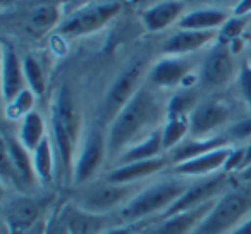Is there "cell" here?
Here are the masks:
<instances>
[{"mask_svg": "<svg viewBox=\"0 0 251 234\" xmlns=\"http://www.w3.org/2000/svg\"><path fill=\"white\" fill-rule=\"evenodd\" d=\"M25 76L28 79L31 90L36 95H42L45 91V79H43V73L40 64L36 62L33 57H26L25 60Z\"/></svg>", "mask_w": 251, "mask_h": 234, "instance_id": "cell-28", "label": "cell"}, {"mask_svg": "<svg viewBox=\"0 0 251 234\" xmlns=\"http://www.w3.org/2000/svg\"><path fill=\"white\" fill-rule=\"evenodd\" d=\"M230 186H232V182L229 181V174H226V172H219V174L206 176V178L193 179L191 186L186 189L184 195H182L164 215L158 217V219H165V217H171V215H174V213L186 212V210L205 205V203L212 202V200L219 198L220 195H224Z\"/></svg>", "mask_w": 251, "mask_h": 234, "instance_id": "cell-5", "label": "cell"}, {"mask_svg": "<svg viewBox=\"0 0 251 234\" xmlns=\"http://www.w3.org/2000/svg\"><path fill=\"white\" fill-rule=\"evenodd\" d=\"M251 165V143L246 147V152H244V160H243V165H241L239 172L244 171V169H248Z\"/></svg>", "mask_w": 251, "mask_h": 234, "instance_id": "cell-37", "label": "cell"}, {"mask_svg": "<svg viewBox=\"0 0 251 234\" xmlns=\"http://www.w3.org/2000/svg\"><path fill=\"white\" fill-rule=\"evenodd\" d=\"M244 23L241 21V19H234V21H230L229 25L224 28L222 35L226 36V38H236L237 35L241 33V28H243Z\"/></svg>", "mask_w": 251, "mask_h": 234, "instance_id": "cell-34", "label": "cell"}, {"mask_svg": "<svg viewBox=\"0 0 251 234\" xmlns=\"http://www.w3.org/2000/svg\"><path fill=\"white\" fill-rule=\"evenodd\" d=\"M239 86H241V93H243L244 100H246L251 107V67H244V69L241 71Z\"/></svg>", "mask_w": 251, "mask_h": 234, "instance_id": "cell-32", "label": "cell"}, {"mask_svg": "<svg viewBox=\"0 0 251 234\" xmlns=\"http://www.w3.org/2000/svg\"><path fill=\"white\" fill-rule=\"evenodd\" d=\"M227 119H229V108L219 102H210V104L200 105L193 112L191 119H189V130L195 136H203V134L217 130Z\"/></svg>", "mask_w": 251, "mask_h": 234, "instance_id": "cell-14", "label": "cell"}, {"mask_svg": "<svg viewBox=\"0 0 251 234\" xmlns=\"http://www.w3.org/2000/svg\"><path fill=\"white\" fill-rule=\"evenodd\" d=\"M23 71L18 62V57L12 50H5L4 53V97L5 102H12L25 88Z\"/></svg>", "mask_w": 251, "mask_h": 234, "instance_id": "cell-21", "label": "cell"}, {"mask_svg": "<svg viewBox=\"0 0 251 234\" xmlns=\"http://www.w3.org/2000/svg\"><path fill=\"white\" fill-rule=\"evenodd\" d=\"M45 234H71L69 231L66 229V226L62 224L60 217L57 215L55 207H52V208L49 210V213H47Z\"/></svg>", "mask_w": 251, "mask_h": 234, "instance_id": "cell-31", "label": "cell"}, {"mask_svg": "<svg viewBox=\"0 0 251 234\" xmlns=\"http://www.w3.org/2000/svg\"><path fill=\"white\" fill-rule=\"evenodd\" d=\"M230 234H251V215L248 217L241 226H237Z\"/></svg>", "mask_w": 251, "mask_h": 234, "instance_id": "cell-35", "label": "cell"}, {"mask_svg": "<svg viewBox=\"0 0 251 234\" xmlns=\"http://www.w3.org/2000/svg\"><path fill=\"white\" fill-rule=\"evenodd\" d=\"M230 136L236 138V140H244V138L251 136V117L250 119H244L241 123L234 124L230 128Z\"/></svg>", "mask_w": 251, "mask_h": 234, "instance_id": "cell-33", "label": "cell"}, {"mask_svg": "<svg viewBox=\"0 0 251 234\" xmlns=\"http://www.w3.org/2000/svg\"><path fill=\"white\" fill-rule=\"evenodd\" d=\"M55 212L71 234H103L115 224H121L117 215H100L88 212L76 205L73 200L57 203Z\"/></svg>", "mask_w": 251, "mask_h": 234, "instance_id": "cell-6", "label": "cell"}, {"mask_svg": "<svg viewBox=\"0 0 251 234\" xmlns=\"http://www.w3.org/2000/svg\"><path fill=\"white\" fill-rule=\"evenodd\" d=\"M232 76V59L229 50L224 45L215 49L205 60V66L201 71V79L206 86H222Z\"/></svg>", "mask_w": 251, "mask_h": 234, "instance_id": "cell-15", "label": "cell"}, {"mask_svg": "<svg viewBox=\"0 0 251 234\" xmlns=\"http://www.w3.org/2000/svg\"><path fill=\"white\" fill-rule=\"evenodd\" d=\"M181 11V4L177 2H167V4H160L155 9H151L150 12H147L145 16V23H147L148 29H160L164 26H167L171 21H174V18Z\"/></svg>", "mask_w": 251, "mask_h": 234, "instance_id": "cell-25", "label": "cell"}, {"mask_svg": "<svg viewBox=\"0 0 251 234\" xmlns=\"http://www.w3.org/2000/svg\"><path fill=\"white\" fill-rule=\"evenodd\" d=\"M117 9L119 7L115 4H108L90 9V11H84L81 14L74 16L71 21H67L60 28V31L66 33V35H84V33H90L93 29L100 28L108 18H112L117 12Z\"/></svg>", "mask_w": 251, "mask_h": 234, "instance_id": "cell-16", "label": "cell"}, {"mask_svg": "<svg viewBox=\"0 0 251 234\" xmlns=\"http://www.w3.org/2000/svg\"><path fill=\"white\" fill-rule=\"evenodd\" d=\"M33 105V93L29 90H23L18 97L7 105V117H19V115H28L29 108Z\"/></svg>", "mask_w": 251, "mask_h": 234, "instance_id": "cell-29", "label": "cell"}, {"mask_svg": "<svg viewBox=\"0 0 251 234\" xmlns=\"http://www.w3.org/2000/svg\"><path fill=\"white\" fill-rule=\"evenodd\" d=\"M251 215V186H230L193 234H230Z\"/></svg>", "mask_w": 251, "mask_h": 234, "instance_id": "cell-3", "label": "cell"}, {"mask_svg": "<svg viewBox=\"0 0 251 234\" xmlns=\"http://www.w3.org/2000/svg\"><path fill=\"white\" fill-rule=\"evenodd\" d=\"M215 202L217 198L205 203V205L196 207V208L186 210V212H179L171 217H165V219L155 220L143 234H193L196 231V227L201 224V220L208 215V212L212 210Z\"/></svg>", "mask_w": 251, "mask_h": 234, "instance_id": "cell-9", "label": "cell"}, {"mask_svg": "<svg viewBox=\"0 0 251 234\" xmlns=\"http://www.w3.org/2000/svg\"><path fill=\"white\" fill-rule=\"evenodd\" d=\"M226 19V16L222 12H215V11H206V12H195V14L186 16L181 21L182 28L188 29H206L217 26Z\"/></svg>", "mask_w": 251, "mask_h": 234, "instance_id": "cell-26", "label": "cell"}, {"mask_svg": "<svg viewBox=\"0 0 251 234\" xmlns=\"http://www.w3.org/2000/svg\"><path fill=\"white\" fill-rule=\"evenodd\" d=\"M189 64L186 60H162L151 71V81L158 86H172L186 78Z\"/></svg>", "mask_w": 251, "mask_h": 234, "instance_id": "cell-22", "label": "cell"}, {"mask_svg": "<svg viewBox=\"0 0 251 234\" xmlns=\"http://www.w3.org/2000/svg\"><path fill=\"white\" fill-rule=\"evenodd\" d=\"M189 130V121L186 119V114H174L169 112V121L162 130V148L172 150L181 145L184 134Z\"/></svg>", "mask_w": 251, "mask_h": 234, "instance_id": "cell-23", "label": "cell"}, {"mask_svg": "<svg viewBox=\"0 0 251 234\" xmlns=\"http://www.w3.org/2000/svg\"><path fill=\"white\" fill-rule=\"evenodd\" d=\"M105 152H107V145L101 136V133H91L90 138L86 140L84 150L81 152L79 158L74 164L73 171V184L74 188L81 189L84 186L91 184V179L97 176L98 169L101 167Z\"/></svg>", "mask_w": 251, "mask_h": 234, "instance_id": "cell-8", "label": "cell"}, {"mask_svg": "<svg viewBox=\"0 0 251 234\" xmlns=\"http://www.w3.org/2000/svg\"><path fill=\"white\" fill-rule=\"evenodd\" d=\"M5 234H26L38 220L43 219V202L35 196H14L4 205Z\"/></svg>", "mask_w": 251, "mask_h": 234, "instance_id": "cell-7", "label": "cell"}, {"mask_svg": "<svg viewBox=\"0 0 251 234\" xmlns=\"http://www.w3.org/2000/svg\"><path fill=\"white\" fill-rule=\"evenodd\" d=\"M28 152L29 150L21 141H16V140L5 141L4 154L7 155L9 162H11V165H12V171H14L21 188L26 189V191L42 188L38 178H36L35 165H33V157H29Z\"/></svg>", "mask_w": 251, "mask_h": 234, "instance_id": "cell-12", "label": "cell"}, {"mask_svg": "<svg viewBox=\"0 0 251 234\" xmlns=\"http://www.w3.org/2000/svg\"><path fill=\"white\" fill-rule=\"evenodd\" d=\"M191 182L193 179L176 174L160 181H150L117 213V219L124 224L157 220L184 195Z\"/></svg>", "mask_w": 251, "mask_h": 234, "instance_id": "cell-1", "label": "cell"}, {"mask_svg": "<svg viewBox=\"0 0 251 234\" xmlns=\"http://www.w3.org/2000/svg\"><path fill=\"white\" fill-rule=\"evenodd\" d=\"M251 9V0H243L239 4V7H237V14H243V12L250 11Z\"/></svg>", "mask_w": 251, "mask_h": 234, "instance_id": "cell-38", "label": "cell"}, {"mask_svg": "<svg viewBox=\"0 0 251 234\" xmlns=\"http://www.w3.org/2000/svg\"><path fill=\"white\" fill-rule=\"evenodd\" d=\"M171 164V158L155 157L150 160H140L133 164L114 165V169L107 172L105 181L108 182H143L148 178L158 174Z\"/></svg>", "mask_w": 251, "mask_h": 234, "instance_id": "cell-11", "label": "cell"}, {"mask_svg": "<svg viewBox=\"0 0 251 234\" xmlns=\"http://www.w3.org/2000/svg\"><path fill=\"white\" fill-rule=\"evenodd\" d=\"M230 152H232V148H217V150L203 154L200 157L191 158V160L176 164L172 167V174L182 176L188 179H200L219 174V172H224V165H226Z\"/></svg>", "mask_w": 251, "mask_h": 234, "instance_id": "cell-10", "label": "cell"}, {"mask_svg": "<svg viewBox=\"0 0 251 234\" xmlns=\"http://www.w3.org/2000/svg\"><path fill=\"white\" fill-rule=\"evenodd\" d=\"M43 121L36 112H29L28 115H25L21 126V143L28 148L29 152H33L40 145V141L43 140Z\"/></svg>", "mask_w": 251, "mask_h": 234, "instance_id": "cell-24", "label": "cell"}, {"mask_svg": "<svg viewBox=\"0 0 251 234\" xmlns=\"http://www.w3.org/2000/svg\"><path fill=\"white\" fill-rule=\"evenodd\" d=\"M155 220H145V222H131V224H115L114 227L107 229L103 234H143Z\"/></svg>", "mask_w": 251, "mask_h": 234, "instance_id": "cell-30", "label": "cell"}, {"mask_svg": "<svg viewBox=\"0 0 251 234\" xmlns=\"http://www.w3.org/2000/svg\"><path fill=\"white\" fill-rule=\"evenodd\" d=\"M33 165H35L36 178L42 188H47L55 178V157H53L52 145L49 138H43L38 147L33 150Z\"/></svg>", "mask_w": 251, "mask_h": 234, "instance_id": "cell-17", "label": "cell"}, {"mask_svg": "<svg viewBox=\"0 0 251 234\" xmlns=\"http://www.w3.org/2000/svg\"><path fill=\"white\" fill-rule=\"evenodd\" d=\"M162 150H164L162 148V131H155L153 134H150L140 145H134L129 150H126L124 154H121V157L115 160V165L133 164V162H140V160H150V158L158 157V154Z\"/></svg>", "mask_w": 251, "mask_h": 234, "instance_id": "cell-19", "label": "cell"}, {"mask_svg": "<svg viewBox=\"0 0 251 234\" xmlns=\"http://www.w3.org/2000/svg\"><path fill=\"white\" fill-rule=\"evenodd\" d=\"M141 73H143V66L141 64H134L133 67H129L115 81V84L112 86L110 93L107 97V102H105V112L107 114H117L136 95L134 90H136V84L140 81Z\"/></svg>", "mask_w": 251, "mask_h": 234, "instance_id": "cell-13", "label": "cell"}, {"mask_svg": "<svg viewBox=\"0 0 251 234\" xmlns=\"http://www.w3.org/2000/svg\"><path fill=\"white\" fill-rule=\"evenodd\" d=\"M237 178L241 179V181L244 182L246 186H251V165L248 169H244V171H241V172H237Z\"/></svg>", "mask_w": 251, "mask_h": 234, "instance_id": "cell-36", "label": "cell"}, {"mask_svg": "<svg viewBox=\"0 0 251 234\" xmlns=\"http://www.w3.org/2000/svg\"><path fill=\"white\" fill-rule=\"evenodd\" d=\"M57 19V11L52 7H42L38 11H35L28 19V29L33 33L45 31L47 28L53 25V21Z\"/></svg>", "mask_w": 251, "mask_h": 234, "instance_id": "cell-27", "label": "cell"}, {"mask_svg": "<svg viewBox=\"0 0 251 234\" xmlns=\"http://www.w3.org/2000/svg\"><path fill=\"white\" fill-rule=\"evenodd\" d=\"M158 115V102L155 95L148 90L136 91L121 110L117 112L108 131L107 138V152L112 158L117 160L121 157V152L126 145H129L141 131L145 130L147 124L157 119Z\"/></svg>", "mask_w": 251, "mask_h": 234, "instance_id": "cell-2", "label": "cell"}, {"mask_svg": "<svg viewBox=\"0 0 251 234\" xmlns=\"http://www.w3.org/2000/svg\"><path fill=\"white\" fill-rule=\"evenodd\" d=\"M213 33L206 31V29H189V31H181L174 35L171 40H167L164 45V52L167 53H186L191 50L200 49L205 45Z\"/></svg>", "mask_w": 251, "mask_h": 234, "instance_id": "cell-20", "label": "cell"}, {"mask_svg": "<svg viewBox=\"0 0 251 234\" xmlns=\"http://www.w3.org/2000/svg\"><path fill=\"white\" fill-rule=\"evenodd\" d=\"M150 181L143 182H91L74 195L73 202L88 212L100 215H117Z\"/></svg>", "mask_w": 251, "mask_h": 234, "instance_id": "cell-4", "label": "cell"}, {"mask_svg": "<svg viewBox=\"0 0 251 234\" xmlns=\"http://www.w3.org/2000/svg\"><path fill=\"white\" fill-rule=\"evenodd\" d=\"M226 143H227V138H224V136L181 143L171 154V164L176 165V164H181V162L191 160V158L200 157V155H203V154H208V152H213V150H217V148H224Z\"/></svg>", "mask_w": 251, "mask_h": 234, "instance_id": "cell-18", "label": "cell"}]
</instances>
